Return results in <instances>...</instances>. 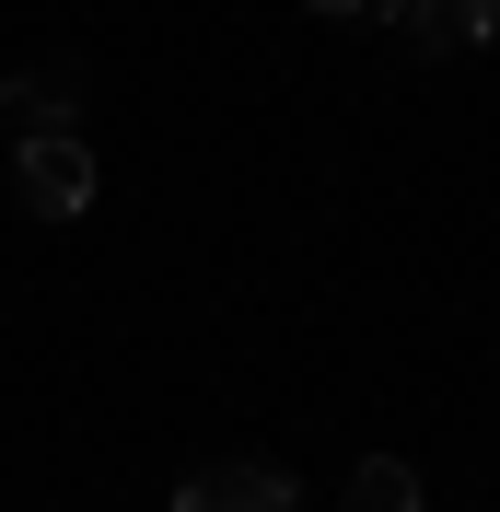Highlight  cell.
<instances>
[{
    "mask_svg": "<svg viewBox=\"0 0 500 512\" xmlns=\"http://www.w3.org/2000/svg\"><path fill=\"white\" fill-rule=\"evenodd\" d=\"M349 512H431L419 501V466H407V454H361V466H349Z\"/></svg>",
    "mask_w": 500,
    "mask_h": 512,
    "instance_id": "obj_5",
    "label": "cell"
},
{
    "mask_svg": "<svg viewBox=\"0 0 500 512\" xmlns=\"http://www.w3.org/2000/svg\"><path fill=\"white\" fill-rule=\"evenodd\" d=\"M303 12H326V24H384L396 0H303Z\"/></svg>",
    "mask_w": 500,
    "mask_h": 512,
    "instance_id": "obj_6",
    "label": "cell"
},
{
    "mask_svg": "<svg viewBox=\"0 0 500 512\" xmlns=\"http://www.w3.org/2000/svg\"><path fill=\"white\" fill-rule=\"evenodd\" d=\"M384 24H396L419 59H454V47H500V0H396Z\"/></svg>",
    "mask_w": 500,
    "mask_h": 512,
    "instance_id": "obj_4",
    "label": "cell"
},
{
    "mask_svg": "<svg viewBox=\"0 0 500 512\" xmlns=\"http://www.w3.org/2000/svg\"><path fill=\"white\" fill-rule=\"evenodd\" d=\"M12 198H24L35 222H82L94 210V128L82 140H24L12 152Z\"/></svg>",
    "mask_w": 500,
    "mask_h": 512,
    "instance_id": "obj_3",
    "label": "cell"
},
{
    "mask_svg": "<svg viewBox=\"0 0 500 512\" xmlns=\"http://www.w3.org/2000/svg\"><path fill=\"white\" fill-rule=\"evenodd\" d=\"M175 512H303V478L268 466V454H221V466L175 478Z\"/></svg>",
    "mask_w": 500,
    "mask_h": 512,
    "instance_id": "obj_2",
    "label": "cell"
},
{
    "mask_svg": "<svg viewBox=\"0 0 500 512\" xmlns=\"http://www.w3.org/2000/svg\"><path fill=\"white\" fill-rule=\"evenodd\" d=\"M82 117H94L82 59H35L24 82H0V128H12V152H24V140H82Z\"/></svg>",
    "mask_w": 500,
    "mask_h": 512,
    "instance_id": "obj_1",
    "label": "cell"
}]
</instances>
